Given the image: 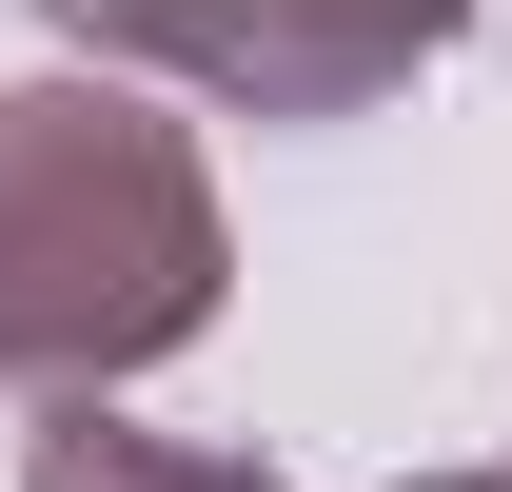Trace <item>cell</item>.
I'll use <instances>...</instances> for the list:
<instances>
[{
    "label": "cell",
    "instance_id": "1",
    "mask_svg": "<svg viewBox=\"0 0 512 492\" xmlns=\"http://www.w3.org/2000/svg\"><path fill=\"white\" fill-rule=\"evenodd\" d=\"M217 178L119 79H0V374L119 394L217 315Z\"/></svg>",
    "mask_w": 512,
    "mask_h": 492
},
{
    "label": "cell",
    "instance_id": "2",
    "mask_svg": "<svg viewBox=\"0 0 512 492\" xmlns=\"http://www.w3.org/2000/svg\"><path fill=\"white\" fill-rule=\"evenodd\" d=\"M40 20L99 40V60H138V79L237 99V119H355L414 60H453L473 0H40Z\"/></svg>",
    "mask_w": 512,
    "mask_h": 492
},
{
    "label": "cell",
    "instance_id": "3",
    "mask_svg": "<svg viewBox=\"0 0 512 492\" xmlns=\"http://www.w3.org/2000/svg\"><path fill=\"white\" fill-rule=\"evenodd\" d=\"M20 492H276V473L256 453H178V433H119L99 394H60L20 433Z\"/></svg>",
    "mask_w": 512,
    "mask_h": 492
},
{
    "label": "cell",
    "instance_id": "4",
    "mask_svg": "<svg viewBox=\"0 0 512 492\" xmlns=\"http://www.w3.org/2000/svg\"><path fill=\"white\" fill-rule=\"evenodd\" d=\"M414 492H512V473H414Z\"/></svg>",
    "mask_w": 512,
    "mask_h": 492
}]
</instances>
